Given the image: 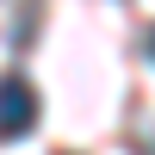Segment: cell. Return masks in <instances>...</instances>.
Returning <instances> with one entry per match:
<instances>
[{
  "label": "cell",
  "instance_id": "cell-2",
  "mask_svg": "<svg viewBox=\"0 0 155 155\" xmlns=\"http://www.w3.org/2000/svg\"><path fill=\"white\" fill-rule=\"evenodd\" d=\"M149 56H155V31H149Z\"/></svg>",
  "mask_w": 155,
  "mask_h": 155
},
{
  "label": "cell",
  "instance_id": "cell-1",
  "mask_svg": "<svg viewBox=\"0 0 155 155\" xmlns=\"http://www.w3.org/2000/svg\"><path fill=\"white\" fill-rule=\"evenodd\" d=\"M37 130V87L25 74H0V143H19Z\"/></svg>",
  "mask_w": 155,
  "mask_h": 155
}]
</instances>
